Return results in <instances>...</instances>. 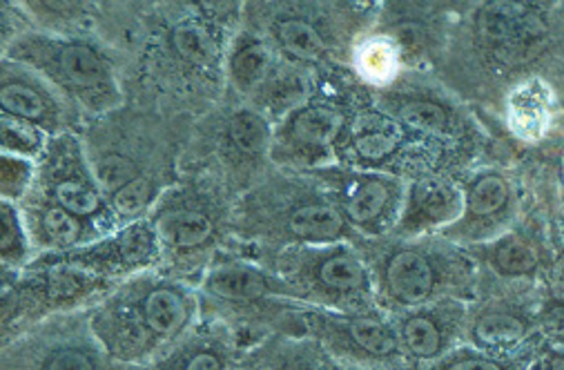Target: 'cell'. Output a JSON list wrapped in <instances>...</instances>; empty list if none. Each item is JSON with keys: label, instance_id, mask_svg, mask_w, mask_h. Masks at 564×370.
<instances>
[{"label": "cell", "instance_id": "1", "mask_svg": "<svg viewBox=\"0 0 564 370\" xmlns=\"http://www.w3.org/2000/svg\"><path fill=\"white\" fill-rule=\"evenodd\" d=\"M202 297L167 272L143 270L89 306L91 330L126 368L145 366L174 350L195 330Z\"/></svg>", "mask_w": 564, "mask_h": 370}, {"label": "cell", "instance_id": "2", "mask_svg": "<svg viewBox=\"0 0 564 370\" xmlns=\"http://www.w3.org/2000/svg\"><path fill=\"white\" fill-rule=\"evenodd\" d=\"M361 250L384 313H406L442 300H466L476 284V261L444 237L361 239Z\"/></svg>", "mask_w": 564, "mask_h": 370}, {"label": "cell", "instance_id": "3", "mask_svg": "<svg viewBox=\"0 0 564 370\" xmlns=\"http://www.w3.org/2000/svg\"><path fill=\"white\" fill-rule=\"evenodd\" d=\"M265 268L291 286L297 304L339 313L382 311L370 268L352 241L276 250Z\"/></svg>", "mask_w": 564, "mask_h": 370}, {"label": "cell", "instance_id": "4", "mask_svg": "<svg viewBox=\"0 0 564 370\" xmlns=\"http://www.w3.org/2000/svg\"><path fill=\"white\" fill-rule=\"evenodd\" d=\"M235 228L239 235L268 243L274 252L295 246L361 241L333 197L304 183L257 191V195L239 206Z\"/></svg>", "mask_w": 564, "mask_h": 370}, {"label": "cell", "instance_id": "5", "mask_svg": "<svg viewBox=\"0 0 564 370\" xmlns=\"http://www.w3.org/2000/svg\"><path fill=\"white\" fill-rule=\"evenodd\" d=\"M219 6H183L167 17L145 43V58L152 76L170 87L213 89L224 67L228 47V10Z\"/></svg>", "mask_w": 564, "mask_h": 370}, {"label": "cell", "instance_id": "6", "mask_svg": "<svg viewBox=\"0 0 564 370\" xmlns=\"http://www.w3.org/2000/svg\"><path fill=\"white\" fill-rule=\"evenodd\" d=\"M145 219L159 237L161 263H167L165 272L183 282L193 272H206L213 265V252H217L226 230L232 228L226 197L213 191V185L167 191Z\"/></svg>", "mask_w": 564, "mask_h": 370}, {"label": "cell", "instance_id": "7", "mask_svg": "<svg viewBox=\"0 0 564 370\" xmlns=\"http://www.w3.org/2000/svg\"><path fill=\"white\" fill-rule=\"evenodd\" d=\"M8 56L41 74L61 95L89 112H110L121 104V89L108 56L85 39L21 34Z\"/></svg>", "mask_w": 564, "mask_h": 370}, {"label": "cell", "instance_id": "8", "mask_svg": "<svg viewBox=\"0 0 564 370\" xmlns=\"http://www.w3.org/2000/svg\"><path fill=\"white\" fill-rule=\"evenodd\" d=\"M295 319L302 333L319 341L344 368L404 370L406 366L395 319L384 311L339 313L300 304Z\"/></svg>", "mask_w": 564, "mask_h": 370}, {"label": "cell", "instance_id": "9", "mask_svg": "<svg viewBox=\"0 0 564 370\" xmlns=\"http://www.w3.org/2000/svg\"><path fill=\"white\" fill-rule=\"evenodd\" d=\"M115 286L101 276L65 265L25 268L23 274L10 270V284H3L6 341L47 317L91 306Z\"/></svg>", "mask_w": 564, "mask_h": 370}, {"label": "cell", "instance_id": "10", "mask_svg": "<svg viewBox=\"0 0 564 370\" xmlns=\"http://www.w3.org/2000/svg\"><path fill=\"white\" fill-rule=\"evenodd\" d=\"M3 370H119V363L94 335L85 306L3 341Z\"/></svg>", "mask_w": 564, "mask_h": 370}, {"label": "cell", "instance_id": "11", "mask_svg": "<svg viewBox=\"0 0 564 370\" xmlns=\"http://www.w3.org/2000/svg\"><path fill=\"white\" fill-rule=\"evenodd\" d=\"M41 159L43 163L32 188L72 215L97 226L104 235L112 232L110 224L117 221L115 213L110 210L83 145L72 134H61L47 143Z\"/></svg>", "mask_w": 564, "mask_h": 370}, {"label": "cell", "instance_id": "12", "mask_svg": "<svg viewBox=\"0 0 564 370\" xmlns=\"http://www.w3.org/2000/svg\"><path fill=\"white\" fill-rule=\"evenodd\" d=\"M156 263H161L159 237L152 224L148 219H141L123 226L115 235H106L69 252L39 254L30 261L28 268L65 265L101 276V280L110 284H119V280H130V276L150 270Z\"/></svg>", "mask_w": 564, "mask_h": 370}, {"label": "cell", "instance_id": "13", "mask_svg": "<svg viewBox=\"0 0 564 370\" xmlns=\"http://www.w3.org/2000/svg\"><path fill=\"white\" fill-rule=\"evenodd\" d=\"M199 297L217 313L254 319L257 313L286 311L297 304L291 286L261 265L241 259H219L202 276ZM265 319V317H263Z\"/></svg>", "mask_w": 564, "mask_h": 370}, {"label": "cell", "instance_id": "14", "mask_svg": "<svg viewBox=\"0 0 564 370\" xmlns=\"http://www.w3.org/2000/svg\"><path fill=\"white\" fill-rule=\"evenodd\" d=\"M464 210L462 217L440 232L459 248L489 243L509 232L518 215V195L513 183L500 170H478L462 185Z\"/></svg>", "mask_w": 564, "mask_h": 370}, {"label": "cell", "instance_id": "15", "mask_svg": "<svg viewBox=\"0 0 564 370\" xmlns=\"http://www.w3.org/2000/svg\"><path fill=\"white\" fill-rule=\"evenodd\" d=\"M406 193V185L391 174L357 172L339 176L330 197L359 239H380L398 228Z\"/></svg>", "mask_w": 564, "mask_h": 370}, {"label": "cell", "instance_id": "16", "mask_svg": "<svg viewBox=\"0 0 564 370\" xmlns=\"http://www.w3.org/2000/svg\"><path fill=\"white\" fill-rule=\"evenodd\" d=\"M535 6L491 3L482 6L474 19L480 47L500 63H522L531 58L546 36V19Z\"/></svg>", "mask_w": 564, "mask_h": 370}, {"label": "cell", "instance_id": "17", "mask_svg": "<svg viewBox=\"0 0 564 370\" xmlns=\"http://www.w3.org/2000/svg\"><path fill=\"white\" fill-rule=\"evenodd\" d=\"M466 319V300H442L395 315L406 361L424 368L455 350L457 341L464 339Z\"/></svg>", "mask_w": 564, "mask_h": 370}, {"label": "cell", "instance_id": "18", "mask_svg": "<svg viewBox=\"0 0 564 370\" xmlns=\"http://www.w3.org/2000/svg\"><path fill=\"white\" fill-rule=\"evenodd\" d=\"M268 10L265 36L279 54H284L293 63L317 65L337 50V28L324 21L328 14H319L322 6L279 3L268 6Z\"/></svg>", "mask_w": 564, "mask_h": 370}, {"label": "cell", "instance_id": "19", "mask_svg": "<svg viewBox=\"0 0 564 370\" xmlns=\"http://www.w3.org/2000/svg\"><path fill=\"white\" fill-rule=\"evenodd\" d=\"M346 115L324 101H308L291 112L276 132V148L295 161L315 163L333 156L346 130Z\"/></svg>", "mask_w": 564, "mask_h": 370}, {"label": "cell", "instance_id": "20", "mask_svg": "<svg viewBox=\"0 0 564 370\" xmlns=\"http://www.w3.org/2000/svg\"><path fill=\"white\" fill-rule=\"evenodd\" d=\"M464 210L462 185L442 174L417 176L406 193L404 210L393 237L411 239L433 230H446Z\"/></svg>", "mask_w": 564, "mask_h": 370}, {"label": "cell", "instance_id": "21", "mask_svg": "<svg viewBox=\"0 0 564 370\" xmlns=\"http://www.w3.org/2000/svg\"><path fill=\"white\" fill-rule=\"evenodd\" d=\"M0 104H3V115L23 119L47 134H56L63 128L65 112L54 87L41 74L21 63H3Z\"/></svg>", "mask_w": 564, "mask_h": 370}, {"label": "cell", "instance_id": "22", "mask_svg": "<svg viewBox=\"0 0 564 370\" xmlns=\"http://www.w3.org/2000/svg\"><path fill=\"white\" fill-rule=\"evenodd\" d=\"M23 224L30 235V243L32 248H39L41 254L69 252L106 237L97 226L72 215L34 188L23 199Z\"/></svg>", "mask_w": 564, "mask_h": 370}, {"label": "cell", "instance_id": "23", "mask_svg": "<svg viewBox=\"0 0 564 370\" xmlns=\"http://www.w3.org/2000/svg\"><path fill=\"white\" fill-rule=\"evenodd\" d=\"M270 126L259 110L241 108L224 117L217 132V152L224 170L241 178L261 170L270 152Z\"/></svg>", "mask_w": 564, "mask_h": 370}, {"label": "cell", "instance_id": "24", "mask_svg": "<svg viewBox=\"0 0 564 370\" xmlns=\"http://www.w3.org/2000/svg\"><path fill=\"white\" fill-rule=\"evenodd\" d=\"M406 145L409 130L402 123L384 110H366L346 123L337 150L344 148L357 165L378 167L395 161Z\"/></svg>", "mask_w": 564, "mask_h": 370}, {"label": "cell", "instance_id": "25", "mask_svg": "<svg viewBox=\"0 0 564 370\" xmlns=\"http://www.w3.org/2000/svg\"><path fill=\"white\" fill-rule=\"evenodd\" d=\"M533 322V315L524 306L489 300L474 311L468 308L464 339H468V346L487 352L511 355L524 344Z\"/></svg>", "mask_w": 564, "mask_h": 370}, {"label": "cell", "instance_id": "26", "mask_svg": "<svg viewBox=\"0 0 564 370\" xmlns=\"http://www.w3.org/2000/svg\"><path fill=\"white\" fill-rule=\"evenodd\" d=\"M382 110L420 139L451 143L459 132L455 106L420 89H393L382 99Z\"/></svg>", "mask_w": 564, "mask_h": 370}, {"label": "cell", "instance_id": "27", "mask_svg": "<svg viewBox=\"0 0 564 370\" xmlns=\"http://www.w3.org/2000/svg\"><path fill=\"white\" fill-rule=\"evenodd\" d=\"M241 370H344V366L308 335H274L239 361Z\"/></svg>", "mask_w": 564, "mask_h": 370}, {"label": "cell", "instance_id": "28", "mask_svg": "<svg viewBox=\"0 0 564 370\" xmlns=\"http://www.w3.org/2000/svg\"><path fill=\"white\" fill-rule=\"evenodd\" d=\"M232 344L226 333H193L167 355L128 370H232Z\"/></svg>", "mask_w": 564, "mask_h": 370}, {"label": "cell", "instance_id": "29", "mask_svg": "<svg viewBox=\"0 0 564 370\" xmlns=\"http://www.w3.org/2000/svg\"><path fill=\"white\" fill-rule=\"evenodd\" d=\"M468 254L502 280H527L540 270L542 263L538 243L529 235L516 230H509L489 243L474 246Z\"/></svg>", "mask_w": 564, "mask_h": 370}, {"label": "cell", "instance_id": "30", "mask_svg": "<svg viewBox=\"0 0 564 370\" xmlns=\"http://www.w3.org/2000/svg\"><path fill=\"white\" fill-rule=\"evenodd\" d=\"M274 47L259 34H237L228 54V78L241 97H257L274 72Z\"/></svg>", "mask_w": 564, "mask_h": 370}, {"label": "cell", "instance_id": "31", "mask_svg": "<svg viewBox=\"0 0 564 370\" xmlns=\"http://www.w3.org/2000/svg\"><path fill=\"white\" fill-rule=\"evenodd\" d=\"M551 89L540 78L518 85L507 99V121L516 137L527 143L544 139L551 126Z\"/></svg>", "mask_w": 564, "mask_h": 370}, {"label": "cell", "instance_id": "32", "mask_svg": "<svg viewBox=\"0 0 564 370\" xmlns=\"http://www.w3.org/2000/svg\"><path fill=\"white\" fill-rule=\"evenodd\" d=\"M531 352L496 355L474 346H459L422 370H531Z\"/></svg>", "mask_w": 564, "mask_h": 370}, {"label": "cell", "instance_id": "33", "mask_svg": "<svg viewBox=\"0 0 564 370\" xmlns=\"http://www.w3.org/2000/svg\"><path fill=\"white\" fill-rule=\"evenodd\" d=\"M402 54L391 39L372 36L357 50V69L372 85L391 83L402 65Z\"/></svg>", "mask_w": 564, "mask_h": 370}, {"label": "cell", "instance_id": "34", "mask_svg": "<svg viewBox=\"0 0 564 370\" xmlns=\"http://www.w3.org/2000/svg\"><path fill=\"white\" fill-rule=\"evenodd\" d=\"M0 217H3V243H0V257H3V265L6 270H19V268H28L32 257V243H30V235L25 230L23 217L17 208V204L3 202V208H0Z\"/></svg>", "mask_w": 564, "mask_h": 370}, {"label": "cell", "instance_id": "35", "mask_svg": "<svg viewBox=\"0 0 564 370\" xmlns=\"http://www.w3.org/2000/svg\"><path fill=\"white\" fill-rule=\"evenodd\" d=\"M47 132H43L41 128L3 115L0 119V139H3V154H14V156H23V159H36L43 156L47 141H45Z\"/></svg>", "mask_w": 564, "mask_h": 370}, {"label": "cell", "instance_id": "36", "mask_svg": "<svg viewBox=\"0 0 564 370\" xmlns=\"http://www.w3.org/2000/svg\"><path fill=\"white\" fill-rule=\"evenodd\" d=\"M34 181L36 170L32 165V159L14 154L0 156V191H3V202H23L30 195Z\"/></svg>", "mask_w": 564, "mask_h": 370}, {"label": "cell", "instance_id": "37", "mask_svg": "<svg viewBox=\"0 0 564 370\" xmlns=\"http://www.w3.org/2000/svg\"><path fill=\"white\" fill-rule=\"evenodd\" d=\"M531 370H564V352H542L538 359H533Z\"/></svg>", "mask_w": 564, "mask_h": 370}, {"label": "cell", "instance_id": "38", "mask_svg": "<svg viewBox=\"0 0 564 370\" xmlns=\"http://www.w3.org/2000/svg\"><path fill=\"white\" fill-rule=\"evenodd\" d=\"M562 235H564V213H562Z\"/></svg>", "mask_w": 564, "mask_h": 370}, {"label": "cell", "instance_id": "39", "mask_svg": "<svg viewBox=\"0 0 564 370\" xmlns=\"http://www.w3.org/2000/svg\"><path fill=\"white\" fill-rule=\"evenodd\" d=\"M344 370H361V368H344Z\"/></svg>", "mask_w": 564, "mask_h": 370}]
</instances>
